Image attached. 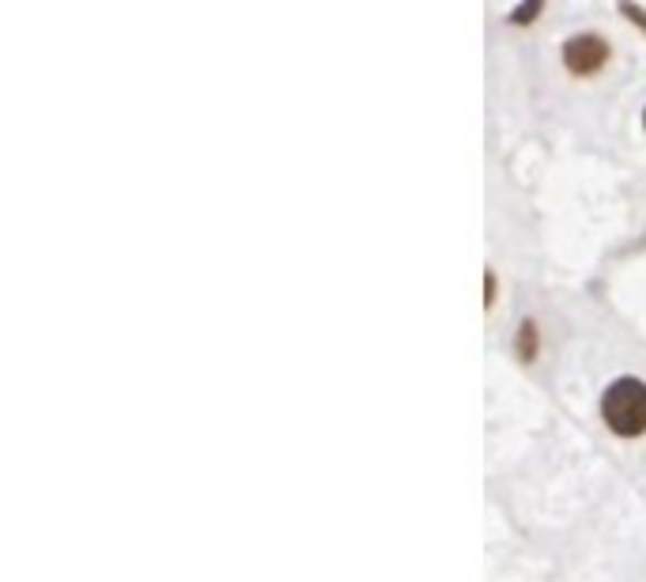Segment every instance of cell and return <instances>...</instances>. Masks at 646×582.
<instances>
[{
    "instance_id": "obj_3",
    "label": "cell",
    "mask_w": 646,
    "mask_h": 582,
    "mask_svg": "<svg viewBox=\"0 0 646 582\" xmlns=\"http://www.w3.org/2000/svg\"><path fill=\"white\" fill-rule=\"evenodd\" d=\"M643 126H646V114H643Z\"/></svg>"
},
{
    "instance_id": "obj_2",
    "label": "cell",
    "mask_w": 646,
    "mask_h": 582,
    "mask_svg": "<svg viewBox=\"0 0 646 582\" xmlns=\"http://www.w3.org/2000/svg\"><path fill=\"white\" fill-rule=\"evenodd\" d=\"M563 61H568L571 73L590 76L609 61V46L601 34H574V39H568V46H563Z\"/></svg>"
},
{
    "instance_id": "obj_1",
    "label": "cell",
    "mask_w": 646,
    "mask_h": 582,
    "mask_svg": "<svg viewBox=\"0 0 646 582\" xmlns=\"http://www.w3.org/2000/svg\"><path fill=\"white\" fill-rule=\"evenodd\" d=\"M601 417L616 435H643L646 431V386L635 378H616L601 397Z\"/></svg>"
}]
</instances>
